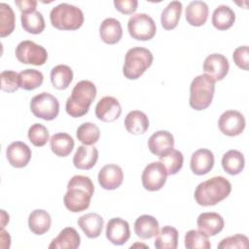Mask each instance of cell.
Listing matches in <instances>:
<instances>
[{"label":"cell","instance_id":"17","mask_svg":"<svg viewBox=\"0 0 249 249\" xmlns=\"http://www.w3.org/2000/svg\"><path fill=\"white\" fill-rule=\"evenodd\" d=\"M197 228L204 235L214 236L224 229V219L216 212H203L196 220Z\"/></svg>","mask_w":249,"mask_h":249},{"label":"cell","instance_id":"6","mask_svg":"<svg viewBox=\"0 0 249 249\" xmlns=\"http://www.w3.org/2000/svg\"><path fill=\"white\" fill-rule=\"evenodd\" d=\"M153 53L146 48L134 47L129 49L124 56L123 74L128 80H136L153 63Z\"/></svg>","mask_w":249,"mask_h":249},{"label":"cell","instance_id":"15","mask_svg":"<svg viewBox=\"0 0 249 249\" xmlns=\"http://www.w3.org/2000/svg\"><path fill=\"white\" fill-rule=\"evenodd\" d=\"M32 152L30 148L21 141L11 143L6 149V157L9 163L16 168L26 166L31 160Z\"/></svg>","mask_w":249,"mask_h":249},{"label":"cell","instance_id":"14","mask_svg":"<svg viewBox=\"0 0 249 249\" xmlns=\"http://www.w3.org/2000/svg\"><path fill=\"white\" fill-rule=\"evenodd\" d=\"M106 237L114 245H123L130 237L128 223L122 218H113L106 226Z\"/></svg>","mask_w":249,"mask_h":249},{"label":"cell","instance_id":"19","mask_svg":"<svg viewBox=\"0 0 249 249\" xmlns=\"http://www.w3.org/2000/svg\"><path fill=\"white\" fill-rule=\"evenodd\" d=\"M190 166L196 175L207 174L214 166V155L208 149H198L193 153Z\"/></svg>","mask_w":249,"mask_h":249},{"label":"cell","instance_id":"16","mask_svg":"<svg viewBox=\"0 0 249 249\" xmlns=\"http://www.w3.org/2000/svg\"><path fill=\"white\" fill-rule=\"evenodd\" d=\"M97 179L99 185L104 190H116L123 183L124 173L119 165L115 163H109L104 165L99 170Z\"/></svg>","mask_w":249,"mask_h":249},{"label":"cell","instance_id":"8","mask_svg":"<svg viewBox=\"0 0 249 249\" xmlns=\"http://www.w3.org/2000/svg\"><path fill=\"white\" fill-rule=\"evenodd\" d=\"M129 35L138 41H148L153 39L157 32L154 19L147 14L140 13L131 16L127 21Z\"/></svg>","mask_w":249,"mask_h":249},{"label":"cell","instance_id":"2","mask_svg":"<svg viewBox=\"0 0 249 249\" xmlns=\"http://www.w3.org/2000/svg\"><path fill=\"white\" fill-rule=\"evenodd\" d=\"M231 184L223 176H214L199 183L195 190V199L201 206H211L229 196Z\"/></svg>","mask_w":249,"mask_h":249},{"label":"cell","instance_id":"41","mask_svg":"<svg viewBox=\"0 0 249 249\" xmlns=\"http://www.w3.org/2000/svg\"><path fill=\"white\" fill-rule=\"evenodd\" d=\"M248 237L243 234H234L228 236L220 241L218 244L219 249H234V248H248Z\"/></svg>","mask_w":249,"mask_h":249},{"label":"cell","instance_id":"30","mask_svg":"<svg viewBox=\"0 0 249 249\" xmlns=\"http://www.w3.org/2000/svg\"><path fill=\"white\" fill-rule=\"evenodd\" d=\"M211 20L213 26L218 30H227L233 25L235 21V14L231 7L220 5L214 10Z\"/></svg>","mask_w":249,"mask_h":249},{"label":"cell","instance_id":"4","mask_svg":"<svg viewBox=\"0 0 249 249\" xmlns=\"http://www.w3.org/2000/svg\"><path fill=\"white\" fill-rule=\"evenodd\" d=\"M52 25L59 30H76L84 23L82 10L68 3H60L53 7L50 13Z\"/></svg>","mask_w":249,"mask_h":249},{"label":"cell","instance_id":"37","mask_svg":"<svg viewBox=\"0 0 249 249\" xmlns=\"http://www.w3.org/2000/svg\"><path fill=\"white\" fill-rule=\"evenodd\" d=\"M16 17L13 9L6 3H0V36H9L15 29Z\"/></svg>","mask_w":249,"mask_h":249},{"label":"cell","instance_id":"26","mask_svg":"<svg viewBox=\"0 0 249 249\" xmlns=\"http://www.w3.org/2000/svg\"><path fill=\"white\" fill-rule=\"evenodd\" d=\"M52 224L51 215L44 209H35L28 216V228L36 235L46 233Z\"/></svg>","mask_w":249,"mask_h":249},{"label":"cell","instance_id":"35","mask_svg":"<svg viewBox=\"0 0 249 249\" xmlns=\"http://www.w3.org/2000/svg\"><path fill=\"white\" fill-rule=\"evenodd\" d=\"M44 81L42 72L36 69H24L18 73V86L24 90H33L39 88Z\"/></svg>","mask_w":249,"mask_h":249},{"label":"cell","instance_id":"3","mask_svg":"<svg viewBox=\"0 0 249 249\" xmlns=\"http://www.w3.org/2000/svg\"><path fill=\"white\" fill-rule=\"evenodd\" d=\"M96 87L92 82L88 80L78 82L66 100V113L73 118H80L86 115L96 97Z\"/></svg>","mask_w":249,"mask_h":249},{"label":"cell","instance_id":"31","mask_svg":"<svg viewBox=\"0 0 249 249\" xmlns=\"http://www.w3.org/2000/svg\"><path fill=\"white\" fill-rule=\"evenodd\" d=\"M182 9L183 6L180 1H171L163 9L160 16V23L165 30L174 29L178 25Z\"/></svg>","mask_w":249,"mask_h":249},{"label":"cell","instance_id":"18","mask_svg":"<svg viewBox=\"0 0 249 249\" xmlns=\"http://www.w3.org/2000/svg\"><path fill=\"white\" fill-rule=\"evenodd\" d=\"M174 147V137L167 130H159L153 133L148 140L150 152L158 157L163 156Z\"/></svg>","mask_w":249,"mask_h":249},{"label":"cell","instance_id":"20","mask_svg":"<svg viewBox=\"0 0 249 249\" xmlns=\"http://www.w3.org/2000/svg\"><path fill=\"white\" fill-rule=\"evenodd\" d=\"M97 160L98 151L94 146L81 145L73 157V164L78 169L89 170L95 165Z\"/></svg>","mask_w":249,"mask_h":249},{"label":"cell","instance_id":"38","mask_svg":"<svg viewBox=\"0 0 249 249\" xmlns=\"http://www.w3.org/2000/svg\"><path fill=\"white\" fill-rule=\"evenodd\" d=\"M159 158H160V161L165 167L167 175H174L178 173L183 166L184 157H183V154L178 150L172 149L165 155L160 156Z\"/></svg>","mask_w":249,"mask_h":249},{"label":"cell","instance_id":"9","mask_svg":"<svg viewBox=\"0 0 249 249\" xmlns=\"http://www.w3.org/2000/svg\"><path fill=\"white\" fill-rule=\"evenodd\" d=\"M15 53L18 60L23 64L41 66L48 59L47 50L41 45H38L30 40H24L18 43Z\"/></svg>","mask_w":249,"mask_h":249},{"label":"cell","instance_id":"1","mask_svg":"<svg viewBox=\"0 0 249 249\" xmlns=\"http://www.w3.org/2000/svg\"><path fill=\"white\" fill-rule=\"evenodd\" d=\"M93 193L94 186L89 177L75 175L67 183L64 205L71 212H82L89 208Z\"/></svg>","mask_w":249,"mask_h":249},{"label":"cell","instance_id":"27","mask_svg":"<svg viewBox=\"0 0 249 249\" xmlns=\"http://www.w3.org/2000/svg\"><path fill=\"white\" fill-rule=\"evenodd\" d=\"M124 126L126 130L131 134H143L149 127V119L144 112L133 110L125 116Z\"/></svg>","mask_w":249,"mask_h":249},{"label":"cell","instance_id":"36","mask_svg":"<svg viewBox=\"0 0 249 249\" xmlns=\"http://www.w3.org/2000/svg\"><path fill=\"white\" fill-rule=\"evenodd\" d=\"M76 136L78 140L84 145L91 146L98 141L100 137V130L95 124L87 122L82 124L77 128Z\"/></svg>","mask_w":249,"mask_h":249},{"label":"cell","instance_id":"45","mask_svg":"<svg viewBox=\"0 0 249 249\" xmlns=\"http://www.w3.org/2000/svg\"><path fill=\"white\" fill-rule=\"evenodd\" d=\"M15 3L21 13L33 11L37 6V1L35 0H16Z\"/></svg>","mask_w":249,"mask_h":249},{"label":"cell","instance_id":"12","mask_svg":"<svg viewBox=\"0 0 249 249\" xmlns=\"http://www.w3.org/2000/svg\"><path fill=\"white\" fill-rule=\"evenodd\" d=\"M230 69L228 58L221 53L209 54L203 62V71L215 82L223 80Z\"/></svg>","mask_w":249,"mask_h":249},{"label":"cell","instance_id":"40","mask_svg":"<svg viewBox=\"0 0 249 249\" xmlns=\"http://www.w3.org/2000/svg\"><path fill=\"white\" fill-rule=\"evenodd\" d=\"M29 141L36 147H43L49 141V130L42 124H32L27 132Z\"/></svg>","mask_w":249,"mask_h":249},{"label":"cell","instance_id":"34","mask_svg":"<svg viewBox=\"0 0 249 249\" xmlns=\"http://www.w3.org/2000/svg\"><path fill=\"white\" fill-rule=\"evenodd\" d=\"M73 80L72 69L65 64H58L51 71V82L57 89H65Z\"/></svg>","mask_w":249,"mask_h":249},{"label":"cell","instance_id":"29","mask_svg":"<svg viewBox=\"0 0 249 249\" xmlns=\"http://www.w3.org/2000/svg\"><path fill=\"white\" fill-rule=\"evenodd\" d=\"M20 21L22 28L31 34L42 33L46 26L43 15L36 10L21 13Z\"/></svg>","mask_w":249,"mask_h":249},{"label":"cell","instance_id":"22","mask_svg":"<svg viewBox=\"0 0 249 249\" xmlns=\"http://www.w3.org/2000/svg\"><path fill=\"white\" fill-rule=\"evenodd\" d=\"M81 237L78 231L72 228H64L49 245L50 249H76L80 246Z\"/></svg>","mask_w":249,"mask_h":249},{"label":"cell","instance_id":"32","mask_svg":"<svg viewBox=\"0 0 249 249\" xmlns=\"http://www.w3.org/2000/svg\"><path fill=\"white\" fill-rule=\"evenodd\" d=\"M244 165V156L237 150H230L225 153L222 158V167L227 173L231 175L239 174L243 170Z\"/></svg>","mask_w":249,"mask_h":249},{"label":"cell","instance_id":"24","mask_svg":"<svg viewBox=\"0 0 249 249\" xmlns=\"http://www.w3.org/2000/svg\"><path fill=\"white\" fill-rule=\"evenodd\" d=\"M103 218L97 213H88L78 219V226L89 238H96L103 229Z\"/></svg>","mask_w":249,"mask_h":249},{"label":"cell","instance_id":"42","mask_svg":"<svg viewBox=\"0 0 249 249\" xmlns=\"http://www.w3.org/2000/svg\"><path fill=\"white\" fill-rule=\"evenodd\" d=\"M1 89L6 92H14L19 89L18 74L12 70H5L1 73Z\"/></svg>","mask_w":249,"mask_h":249},{"label":"cell","instance_id":"43","mask_svg":"<svg viewBox=\"0 0 249 249\" xmlns=\"http://www.w3.org/2000/svg\"><path fill=\"white\" fill-rule=\"evenodd\" d=\"M235 65L243 70L249 69V48L248 46L237 47L232 53Z\"/></svg>","mask_w":249,"mask_h":249},{"label":"cell","instance_id":"28","mask_svg":"<svg viewBox=\"0 0 249 249\" xmlns=\"http://www.w3.org/2000/svg\"><path fill=\"white\" fill-rule=\"evenodd\" d=\"M74 139L68 133L58 132L50 139L52 152L57 157H67L74 148Z\"/></svg>","mask_w":249,"mask_h":249},{"label":"cell","instance_id":"33","mask_svg":"<svg viewBox=\"0 0 249 249\" xmlns=\"http://www.w3.org/2000/svg\"><path fill=\"white\" fill-rule=\"evenodd\" d=\"M154 245L157 249H176L178 246V231L171 226L161 228L156 235Z\"/></svg>","mask_w":249,"mask_h":249},{"label":"cell","instance_id":"44","mask_svg":"<svg viewBox=\"0 0 249 249\" xmlns=\"http://www.w3.org/2000/svg\"><path fill=\"white\" fill-rule=\"evenodd\" d=\"M115 8L124 15H131L137 10V0H114Z\"/></svg>","mask_w":249,"mask_h":249},{"label":"cell","instance_id":"10","mask_svg":"<svg viewBox=\"0 0 249 249\" xmlns=\"http://www.w3.org/2000/svg\"><path fill=\"white\" fill-rule=\"evenodd\" d=\"M167 172L160 161H153L146 165L142 172L141 180L145 190L156 192L160 190L166 182Z\"/></svg>","mask_w":249,"mask_h":249},{"label":"cell","instance_id":"39","mask_svg":"<svg viewBox=\"0 0 249 249\" xmlns=\"http://www.w3.org/2000/svg\"><path fill=\"white\" fill-rule=\"evenodd\" d=\"M185 247L188 249H209L211 248L208 237L199 231L190 230L185 234Z\"/></svg>","mask_w":249,"mask_h":249},{"label":"cell","instance_id":"25","mask_svg":"<svg viewBox=\"0 0 249 249\" xmlns=\"http://www.w3.org/2000/svg\"><path fill=\"white\" fill-rule=\"evenodd\" d=\"M134 232L141 239H150L159 232V222L151 215H141L134 222Z\"/></svg>","mask_w":249,"mask_h":249},{"label":"cell","instance_id":"21","mask_svg":"<svg viewBox=\"0 0 249 249\" xmlns=\"http://www.w3.org/2000/svg\"><path fill=\"white\" fill-rule=\"evenodd\" d=\"M99 36L101 40L108 45L117 44L123 36L121 22L114 18H105L99 26Z\"/></svg>","mask_w":249,"mask_h":249},{"label":"cell","instance_id":"5","mask_svg":"<svg viewBox=\"0 0 249 249\" xmlns=\"http://www.w3.org/2000/svg\"><path fill=\"white\" fill-rule=\"evenodd\" d=\"M215 92V81L207 74H201L194 78L190 86V106L201 111L208 108Z\"/></svg>","mask_w":249,"mask_h":249},{"label":"cell","instance_id":"7","mask_svg":"<svg viewBox=\"0 0 249 249\" xmlns=\"http://www.w3.org/2000/svg\"><path fill=\"white\" fill-rule=\"evenodd\" d=\"M30 110L36 118L53 121L59 113V102L53 94L43 91L32 97Z\"/></svg>","mask_w":249,"mask_h":249},{"label":"cell","instance_id":"11","mask_svg":"<svg viewBox=\"0 0 249 249\" xmlns=\"http://www.w3.org/2000/svg\"><path fill=\"white\" fill-rule=\"evenodd\" d=\"M245 124L244 116L236 110L224 112L218 120L220 131L228 136H236L242 133L245 128Z\"/></svg>","mask_w":249,"mask_h":249},{"label":"cell","instance_id":"23","mask_svg":"<svg viewBox=\"0 0 249 249\" xmlns=\"http://www.w3.org/2000/svg\"><path fill=\"white\" fill-rule=\"evenodd\" d=\"M186 20L192 26L203 25L208 18V6L205 2L196 0L188 4L185 12Z\"/></svg>","mask_w":249,"mask_h":249},{"label":"cell","instance_id":"13","mask_svg":"<svg viewBox=\"0 0 249 249\" xmlns=\"http://www.w3.org/2000/svg\"><path fill=\"white\" fill-rule=\"evenodd\" d=\"M122 114V106L119 100L113 96L102 97L95 106V116L104 123H111L119 119Z\"/></svg>","mask_w":249,"mask_h":249}]
</instances>
